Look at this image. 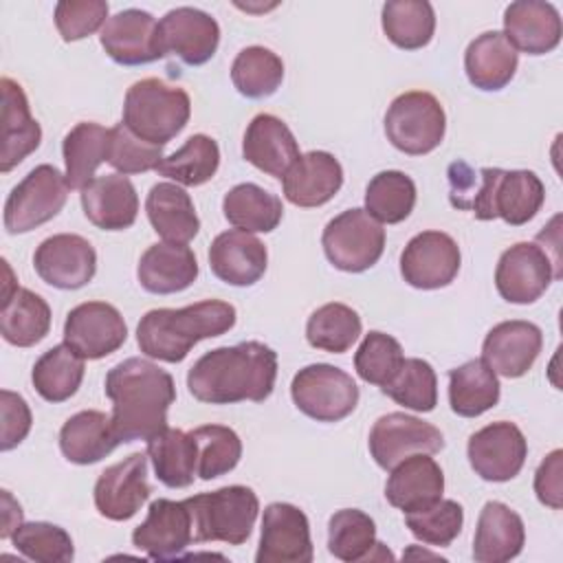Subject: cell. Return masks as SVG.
I'll return each instance as SVG.
<instances>
[{
    "instance_id": "obj_1",
    "label": "cell",
    "mask_w": 563,
    "mask_h": 563,
    "mask_svg": "<svg viewBox=\"0 0 563 563\" xmlns=\"http://www.w3.org/2000/svg\"><path fill=\"white\" fill-rule=\"evenodd\" d=\"M275 378L277 354L260 341H244L202 354L187 374V387L209 405L262 402L273 394Z\"/></svg>"
},
{
    "instance_id": "obj_2",
    "label": "cell",
    "mask_w": 563,
    "mask_h": 563,
    "mask_svg": "<svg viewBox=\"0 0 563 563\" xmlns=\"http://www.w3.org/2000/svg\"><path fill=\"white\" fill-rule=\"evenodd\" d=\"M106 396L112 400V429L119 442L150 440L167 429V411L176 400L172 374L147 358H125L106 374Z\"/></svg>"
},
{
    "instance_id": "obj_3",
    "label": "cell",
    "mask_w": 563,
    "mask_h": 563,
    "mask_svg": "<svg viewBox=\"0 0 563 563\" xmlns=\"http://www.w3.org/2000/svg\"><path fill=\"white\" fill-rule=\"evenodd\" d=\"M235 325V308L220 299H205L185 308H156L141 317L136 343L150 358L180 363L189 350Z\"/></svg>"
},
{
    "instance_id": "obj_4",
    "label": "cell",
    "mask_w": 563,
    "mask_h": 563,
    "mask_svg": "<svg viewBox=\"0 0 563 563\" xmlns=\"http://www.w3.org/2000/svg\"><path fill=\"white\" fill-rule=\"evenodd\" d=\"M545 200L541 178L530 169H477V185L466 211L477 220L501 218L512 227L532 220Z\"/></svg>"
},
{
    "instance_id": "obj_5",
    "label": "cell",
    "mask_w": 563,
    "mask_h": 563,
    "mask_svg": "<svg viewBox=\"0 0 563 563\" xmlns=\"http://www.w3.org/2000/svg\"><path fill=\"white\" fill-rule=\"evenodd\" d=\"M191 114L189 95L156 77L132 84L123 101V125L139 139L165 145L183 132Z\"/></svg>"
},
{
    "instance_id": "obj_6",
    "label": "cell",
    "mask_w": 563,
    "mask_h": 563,
    "mask_svg": "<svg viewBox=\"0 0 563 563\" xmlns=\"http://www.w3.org/2000/svg\"><path fill=\"white\" fill-rule=\"evenodd\" d=\"M191 515V532L196 543L224 541L240 545L251 537L260 512V499L249 486H224L185 499Z\"/></svg>"
},
{
    "instance_id": "obj_7",
    "label": "cell",
    "mask_w": 563,
    "mask_h": 563,
    "mask_svg": "<svg viewBox=\"0 0 563 563\" xmlns=\"http://www.w3.org/2000/svg\"><path fill=\"white\" fill-rule=\"evenodd\" d=\"M446 130V114L440 101L424 90L398 95L385 112V134L389 143L411 156L433 152Z\"/></svg>"
},
{
    "instance_id": "obj_8",
    "label": "cell",
    "mask_w": 563,
    "mask_h": 563,
    "mask_svg": "<svg viewBox=\"0 0 563 563\" xmlns=\"http://www.w3.org/2000/svg\"><path fill=\"white\" fill-rule=\"evenodd\" d=\"M295 407L317 422H339L358 405V387L352 376L328 363L299 369L290 383Z\"/></svg>"
},
{
    "instance_id": "obj_9",
    "label": "cell",
    "mask_w": 563,
    "mask_h": 563,
    "mask_svg": "<svg viewBox=\"0 0 563 563\" xmlns=\"http://www.w3.org/2000/svg\"><path fill=\"white\" fill-rule=\"evenodd\" d=\"M328 262L345 273L372 268L385 249V229L365 209H347L332 218L321 235Z\"/></svg>"
},
{
    "instance_id": "obj_10",
    "label": "cell",
    "mask_w": 563,
    "mask_h": 563,
    "mask_svg": "<svg viewBox=\"0 0 563 563\" xmlns=\"http://www.w3.org/2000/svg\"><path fill=\"white\" fill-rule=\"evenodd\" d=\"M66 176L53 165H37L9 194L4 202V229L11 235L29 233L53 220L68 198Z\"/></svg>"
},
{
    "instance_id": "obj_11",
    "label": "cell",
    "mask_w": 563,
    "mask_h": 563,
    "mask_svg": "<svg viewBox=\"0 0 563 563\" xmlns=\"http://www.w3.org/2000/svg\"><path fill=\"white\" fill-rule=\"evenodd\" d=\"M369 453L374 462L391 471L400 460L413 453H438L444 449V435L431 422L416 416L391 411L380 416L369 431Z\"/></svg>"
},
{
    "instance_id": "obj_12",
    "label": "cell",
    "mask_w": 563,
    "mask_h": 563,
    "mask_svg": "<svg viewBox=\"0 0 563 563\" xmlns=\"http://www.w3.org/2000/svg\"><path fill=\"white\" fill-rule=\"evenodd\" d=\"M128 339L121 312L106 301H84L66 314L64 343L81 358L97 361L117 352Z\"/></svg>"
},
{
    "instance_id": "obj_13",
    "label": "cell",
    "mask_w": 563,
    "mask_h": 563,
    "mask_svg": "<svg viewBox=\"0 0 563 563\" xmlns=\"http://www.w3.org/2000/svg\"><path fill=\"white\" fill-rule=\"evenodd\" d=\"M460 246L442 231H422L413 235L400 253L402 279L420 290L449 286L460 271Z\"/></svg>"
},
{
    "instance_id": "obj_14",
    "label": "cell",
    "mask_w": 563,
    "mask_h": 563,
    "mask_svg": "<svg viewBox=\"0 0 563 563\" xmlns=\"http://www.w3.org/2000/svg\"><path fill=\"white\" fill-rule=\"evenodd\" d=\"M466 455L471 468L486 482H508L523 468L528 442L521 429L499 420L482 427L468 438Z\"/></svg>"
},
{
    "instance_id": "obj_15",
    "label": "cell",
    "mask_w": 563,
    "mask_h": 563,
    "mask_svg": "<svg viewBox=\"0 0 563 563\" xmlns=\"http://www.w3.org/2000/svg\"><path fill=\"white\" fill-rule=\"evenodd\" d=\"M552 266L554 262L545 249L534 242H517L506 249L497 262V292L510 303H532L548 290L550 282L556 279Z\"/></svg>"
},
{
    "instance_id": "obj_16",
    "label": "cell",
    "mask_w": 563,
    "mask_h": 563,
    "mask_svg": "<svg viewBox=\"0 0 563 563\" xmlns=\"http://www.w3.org/2000/svg\"><path fill=\"white\" fill-rule=\"evenodd\" d=\"M35 273L53 288L77 290L97 273L92 244L77 233H57L40 242L33 255Z\"/></svg>"
},
{
    "instance_id": "obj_17",
    "label": "cell",
    "mask_w": 563,
    "mask_h": 563,
    "mask_svg": "<svg viewBox=\"0 0 563 563\" xmlns=\"http://www.w3.org/2000/svg\"><path fill=\"white\" fill-rule=\"evenodd\" d=\"M314 556L310 523L303 510L275 501L264 508L257 563H310Z\"/></svg>"
},
{
    "instance_id": "obj_18",
    "label": "cell",
    "mask_w": 563,
    "mask_h": 563,
    "mask_svg": "<svg viewBox=\"0 0 563 563\" xmlns=\"http://www.w3.org/2000/svg\"><path fill=\"white\" fill-rule=\"evenodd\" d=\"M99 42L123 66H141L165 57L158 22L143 9H123L106 20Z\"/></svg>"
},
{
    "instance_id": "obj_19",
    "label": "cell",
    "mask_w": 563,
    "mask_h": 563,
    "mask_svg": "<svg viewBox=\"0 0 563 563\" xmlns=\"http://www.w3.org/2000/svg\"><path fill=\"white\" fill-rule=\"evenodd\" d=\"M150 493L147 457L143 453H132L97 477L92 497L101 517L125 521L139 512Z\"/></svg>"
},
{
    "instance_id": "obj_20",
    "label": "cell",
    "mask_w": 563,
    "mask_h": 563,
    "mask_svg": "<svg viewBox=\"0 0 563 563\" xmlns=\"http://www.w3.org/2000/svg\"><path fill=\"white\" fill-rule=\"evenodd\" d=\"M194 541L191 515L183 501L156 499L150 504L147 517L132 532L136 550L145 552L154 561H167L180 556Z\"/></svg>"
},
{
    "instance_id": "obj_21",
    "label": "cell",
    "mask_w": 563,
    "mask_h": 563,
    "mask_svg": "<svg viewBox=\"0 0 563 563\" xmlns=\"http://www.w3.org/2000/svg\"><path fill=\"white\" fill-rule=\"evenodd\" d=\"M158 31L165 55L172 53L189 66L209 62L220 44V26L216 18L194 7L167 11L158 22Z\"/></svg>"
},
{
    "instance_id": "obj_22",
    "label": "cell",
    "mask_w": 563,
    "mask_h": 563,
    "mask_svg": "<svg viewBox=\"0 0 563 563\" xmlns=\"http://www.w3.org/2000/svg\"><path fill=\"white\" fill-rule=\"evenodd\" d=\"M4 264L7 279L2 282V303H0V332L7 343L18 347H31L40 343L51 330V308L33 290L20 288L13 282V273Z\"/></svg>"
},
{
    "instance_id": "obj_23",
    "label": "cell",
    "mask_w": 563,
    "mask_h": 563,
    "mask_svg": "<svg viewBox=\"0 0 563 563\" xmlns=\"http://www.w3.org/2000/svg\"><path fill=\"white\" fill-rule=\"evenodd\" d=\"M543 345L541 328L512 319L497 323L482 343V358L486 365L506 378L523 376L537 361Z\"/></svg>"
},
{
    "instance_id": "obj_24",
    "label": "cell",
    "mask_w": 563,
    "mask_h": 563,
    "mask_svg": "<svg viewBox=\"0 0 563 563\" xmlns=\"http://www.w3.org/2000/svg\"><path fill=\"white\" fill-rule=\"evenodd\" d=\"M561 15L554 4L541 0H517L504 11V35L528 55H545L561 42Z\"/></svg>"
},
{
    "instance_id": "obj_25",
    "label": "cell",
    "mask_w": 563,
    "mask_h": 563,
    "mask_svg": "<svg viewBox=\"0 0 563 563\" xmlns=\"http://www.w3.org/2000/svg\"><path fill=\"white\" fill-rule=\"evenodd\" d=\"M343 185L341 163L323 150L301 154L282 178L284 196L295 207H321L330 202Z\"/></svg>"
},
{
    "instance_id": "obj_26",
    "label": "cell",
    "mask_w": 563,
    "mask_h": 563,
    "mask_svg": "<svg viewBox=\"0 0 563 563\" xmlns=\"http://www.w3.org/2000/svg\"><path fill=\"white\" fill-rule=\"evenodd\" d=\"M444 475L429 453H413L400 460L385 484V497L402 512H416L442 499Z\"/></svg>"
},
{
    "instance_id": "obj_27",
    "label": "cell",
    "mask_w": 563,
    "mask_h": 563,
    "mask_svg": "<svg viewBox=\"0 0 563 563\" xmlns=\"http://www.w3.org/2000/svg\"><path fill=\"white\" fill-rule=\"evenodd\" d=\"M242 154L253 167L275 178H284L292 163L301 156L290 128L268 112L251 119L242 141Z\"/></svg>"
},
{
    "instance_id": "obj_28",
    "label": "cell",
    "mask_w": 563,
    "mask_h": 563,
    "mask_svg": "<svg viewBox=\"0 0 563 563\" xmlns=\"http://www.w3.org/2000/svg\"><path fill=\"white\" fill-rule=\"evenodd\" d=\"M266 262L264 242L240 229L216 235L209 246L211 273L229 286H253L266 273Z\"/></svg>"
},
{
    "instance_id": "obj_29",
    "label": "cell",
    "mask_w": 563,
    "mask_h": 563,
    "mask_svg": "<svg viewBox=\"0 0 563 563\" xmlns=\"http://www.w3.org/2000/svg\"><path fill=\"white\" fill-rule=\"evenodd\" d=\"M81 209L97 229L123 231L136 220L139 196L128 176L106 174L92 178L81 189Z\"/></svg>"
},
{
    "instance_id": "obj_30",
    "label": "cell",
    "mask_w": 563,
    "mask_h": 563,
    "mask_svg": "<svg viewBox=\"0 0 563 563\" xmlns=\"http://www.w3.org/2000/svg\"><path fill=\"white\" fill-rule=\"evenodd\" d=\"M0 88H2L0 172L7 174L40 147L42 128L31 117L29 99L18 81L2 77Z\"/></svg>"
},
{
    "instance_id": "obj_31",
    "label": "cell",
    "mask_w": 563,
    "mask_h": 563,
    "mask_svg": "<svg viewBox=\"0 0 563 563\" xmlns=\"http://www.w3.org/2000/svg\"><path fill=\"white\" fill-rule=\"evenodd\" d=\"M139 284L152 295H172L189 288L198 277V260L187 244H152L136 266Z\"/></svg>"
},
{
    "instance_id": "obj_32",
    "label": "cell",
    "mask_w": 563,
    "mask_h": 563,
    "mask_svg": "<svg viewBox=\"0 0 563 563\" xmlns=\"http://www.w3.org/2000/svg\"><path fill=\"white\" fill-rule=\"evenodd\" d=\"M526 528L521 517L501 501H486L473 539L477 563H506L523 550Z\"/></svg>"
},
{
    "instance_id": "obj_33",
    "label": "cell",
    "mask_w": 563,
    "mask_h": 563,
    "mask_svg": "<svg viewBox=\"0 0 563 563\" xmlns=\"http://www.w3.org/2000/svg\"><path fill=\"white\" fill-rule=\"evenodd\" d=\"M519 53L501 31L477 35L464 53V70L468 81L479 90H501L515 77Z\"/></svg>"
},
{
    "instance_id": "obj_34",
    "label": "cell",
    "mask_w": 563,
    "mask_h": 563,
    "mask_svg": "<svg viewBox=\"0 0 563 563\" xmlns=\"http://www.w3.org/2000/svg\"><path fill=\"white\" fill-rule=\"evenodd\" d=\"M145 211L152 229L165 242L187 244L200 231L191 196L176 183H156L145 198Z\"/></svg>"
},
{
    "instance_id": "obj_35",
    "label": "cell",
    "mask_w": 563,
    "mask_h": 563,
    "mask_svg": "<svg viewBox=\"0 0 563 563\" xmlns=\"http://www.w3.org/2000/svg\"><path fill=\"white\" fill-rule=\"evenodd\" d=\"M119 438L103 411L86 409L70 416L59 431V449L73 464H95L119 446Z\"/></svg>"
},
{
    "instance_id": "obj_36",
    "label": "cell",
    "mask_w": 563,
    "mask_h": 563,
    "mask_svg": "<svg viewBox=\"0 0 563 563\" xmlns=\"http://www.w3.org/2000/svg\"><path fill=\"white\" fill-rule=\"evenodd\" d=\"M147 455L161 484L169 488H187L194 482L198 446L191 431L163 429L147 440Z\"/></svg>"
},
{
    "instance_id": "obj_37",
    "label": "cell",
    "mask_w": 563,
    "mask_h": 563,
    "mask_svg": "<svg viewBox=\"0 0 563 563\" xmlns=\"http://www.w3.org/2000/svg\"><path fill=\"white\" fill-rule=\"evenodd\" d=\"M110 147V128H103L92 121L77 123L62 143L66 183L70 189H84L101 163L108 161Z\"/></svg>"
},
{
    "instance_id": "obj_38",
    "label": "cell",
    "mask_w": 563,
    "mask_h": 563,
    "mask_svg": "<svg viewBox=\"0 0 563 563\" xmlns=\"http://www.w3.org/2000/svg\"><path fill=\"white\" fill-rule=\"evenodd\" d=\"M499 402L497 374L484 358L466 361L449 372V405L462 418H477Z\"/></svg>"
},
{
    "instance_id": "obj_39",
    "label": "cell",
    "mask_w": 563,
    "mask_h": 563,
    "mask_svg": "<svg viewBox=\"0 0 563 563\" xmlns=\"http://www.w3.org/2000/svg\"><path fill=\"white\" fill-rule=\"evenodd\" d=\"M224 218L246 233H271L284 216L282 200L255 183H240L224 194Z\"/></svg>"
},
{
    "instance_id": "obj_40",
    "label": "cell",
    "mask_w": 563,
    "mask_h": 563,
    "mask_svg": "<svg viewBox=\"0 0 563 563\" xmlns=\"http://www.w3.org/2000/svg\"><path fill=\"white\" fill-rule=\"evenodd\" d=\"M35 391L48 402H64L77 394L84 380V358L66 343L46 350L33 365Z\"/></svg>"
},
{
    "instance_id": "obj_41",
    "label": "cell",
    "mask_w": 563,
    "mask_h": 563,
    "mask_svg": "<svg viewBox=\"0 0 563 563\" xmlns=\"http://www.w3.org/2000/svg\"><path fill=\"white\" fill-rule=\"evenodd\" d=\"M380 22L387 40L405 51L427 46L435 31V13L427 0H389Z\"/></svg>"
},
{
    "instance_id": "obj_42",
    "label": "cell",
    "mask_w": 563,
    "mask_h": 563,
    "mask_svg": "<svg viewBox=\"0 0 563 563\" xmlns=\"http://www.w3.org/2000/svg\"><path fill=\"white\" fill-rule=\"evenodd\" d=\"M416 183L398 169L378 172L365 189V211L383 224H398L413 211Z\"/></svg>"
},
{
    "instance_id": "obj_43",
    "label": "cell",
    "mask_w": 563,
    "mask_h": 563,
    "mask_svg": "<svg viewBox=\"0 0 563 563\" xmlns=\"http://www.w3.org/2000/svg\"><path fill=\"white\" fill-rule=\"evenodd\" d=\"M363 323L356 310H352L345 303L330 301L317 308L306 323V339L312 347L343 354L347 352L356 339L361 336Z\"/></svg>"
},
{
    "instance_id": "obj_44",
    "label": "cell",
    "mask_w": 563,
    "mask_h": 563,
    "mask_svg": "<svg viewBox=\"0 0 563 563\" xmlns=\"http://www.w3.org/2000/svg\"><path fill=\"white\" fill-rule=\"evenodd\" d=\"M220 165V147L207 134H194L185 141L180 150L165 156L156 172L165 178L176 180V185L198 187L213 178Z\"/></svg>"
},
{
    "instance_id": "obj_45",
    "label": "cell",
    "mask_w": 563,
    "mask_h": 563,
    "mask_svg": "<svg viewBox=\"0 0 563 563\" xmlns=\"http://www.w3.org/2000/svg\"><path fill=\"white\" fill-rule=\"evenodd\" d=\"M284 79V62L264 46L242 48L231 64V81L249 99L271 97Z\"/></svg>"
},
{
    "instance_id": "obj_46",
    "label": "cell",
    "mask_w": 563,
    "mask_h": 563,
    "mask_svg": "<svg viewBox=\"0 0 563 563\" xmlns=\"http://www.w3.org/2000/svg\"><path fill=\"white\" fill-rule=\"evenodd\" d=\"M376 523L358 508L336 510L328 521V550L345 563L372 559L376 548Z\"/></svg>"
},
{
    "instance_id": "obj_47",
    "label": "cell",
    "mask_w": 563,
    "mask_h": 563,
    "mask_svg": "<svg viewBox=\"0 0 563 563\" xmlns=\"http://www.w3.org/2000/svg\"><path fill=\"white\" fill-rule=\"evenodd\" d=\"M198 446L196 475L205 482L233 471L242 457L240 435L224 424H202L191 431Z\"/></svg>"
},
{
    "instance_id": "obj_48",
    "label": "cell",
    "mask_w": 563,
    "mask_h": 563,
    "mask_svg": "<svg viewBox=\"0 0 563 563\" xmlns=\"http://www.w3.org/2000/svg\"><path fill=\"white\" fill-rule=\"evenodd\" d=\"M394 402L427 413L438 405V378L433 367L422 358H405L398 374L380 387Z\"/></svg>"
},
{
    "instance_id": "obj_49",
    "label": "cell",
    "mask_w": 563,
    "mask_h": 563,
    "mask_svg": "<svg viewBox=\"0 0 563 563\" xmlns=\"http://www.w3.org/2000/svg\"><path fill=\"white\" fill-rule=\"evenodd\" d=\"M18 552L40 563H70L75 556L70 534L48 521L20 523L11 534Z\"/></svg>"
},
{
    "instance_id": "obj_50",
    "label": "cell",
    "mask_w": 563,
    "mask_h": 563,
    "mask_svg": "<svg viewBox=\"0 0 563 563\" xmlns=\"http://www.w3.org/2000/svg\"><path fill=\"white\" fill-rule=\"evenodd\" d=\"M402 361L405 354L400 343L391 334L372 330L354 354V369L365 383L385 387L398 374Z\"/></svg>"
},
{
    "instance_id": "obj_51",
    "label": "cell",
    "mask_w": 563,
    "mask_h": 563,
    "mask_svg": "<svg viewBox=\"0 0 563 563\" xmlns=\"http://www.w3.org/2000/svg\"><path fill=\"white\" fill-rule=\"evenodd\" d=\"M405 523L409 532L420 539L422 543L446 548L453 543V539L462 532L464 523V510L453 499H438L433 506L405 512Z\"/></svg>"
},
{
    "instance_id": "obj_52",
    "label": "cell",
    "mask_w": 563,
    "mask_h": 563,
    "mask_svg": "<svg viewBox=\"0 0 563 563\" xmlns=\"http://www.w3.org/2000/svg\"><path fill=\"white\" fill-rule=\"evenodd\" d=\"M163 158L165 156L161 145L139 139L123 123L110 128V147L106 163H110L119 174L128 176L156 169Z\"/></svg>"
},
{
    "instance_id": "obj_53",
    "label": "cell",
    "mask_w": 563,
    "mask_h": 563,
    "mask_svg": "<svg viewBox=\"0 0 563 563\" xmlns=\"http://www.w3.org/2000/svg\"><path fill=\"white\" fill-rule=\"evenodd\" d=\"M108 20L103 0H62L55 4V26L64 42H77L101 29Z\"/></svg>"
},
{
    "instance_id": "obj_54",
    "label": "cell",
    "mask_w": 563,
    "mask_h": 563,
    "mask_svg": "<svg viewBox=\"0 0 563 563\" xmlns=\"http://www.w3.org/2000/svg\"><path fill=\"white\" fill-rule=\"evenodd\" d=\"M0 413H2V435H0V449L11 451L18 446L31 431L33 416L26 405V400L20 394H13L9 389L0 391Z\"/></svg>"
},
{
    "instance_id": "obj_55",
    "label": "cell",
    "mask_w": 563,
    "mask_h": 563,
    "mask_svg": "<svg viewBox=\"0 0 563 563\" xmlns=\"http://www.w3.org/2000/svg\"><path fill=\"white\" fill-rule=\"evenodd\" d=\"M561 460H563V451L554 449L550 455H545V460L539 464L537 473H534V493L537 499L543 506H550L554 510L561 508L563 504V484H561Z\"/></svg>"
},
{
    "instance_id": "obj_56",
    "label": "cell",
    "mask_w": 563,
    "mask_h": 563,
    "mask_svg": "<svg viewBox=\"0 0 563 563\" xmlns=\"http://www.w3.org/2000/svg\"><path fill=\"white\" fill-rule=\"evenodd\" d=\"M2 508H4V517H2L0 537L9 539L15 532V528L22 523V510H20V504L13 501L9 490H2Z\"/></svg>"
}]
</instances>
